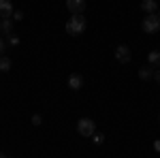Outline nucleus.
Instances as JSON below:
<instances>
[{
	"mask_svg": "<svg viewBox=\"0 0 160 158\" xmlns=\"http://www.w3.org/2000/svg\"><path fill=\"white\" fill-rule=\"evenodd\" d=\"M86 26H88V22L83 17V13H77V15H71V19L66 22V32L71 37H79V34H83Z\"/></svg>",
	"mask_w": 160,
	"mask_h": 158,
	"instance_id": "1",
	"label": "nucleus"
},
{
	"mask_svg": "<svg viewBox=\"0 0 160 158\" xmlns=\"http://www.w3.org/2000/svg\"><path fill=\"white\" fill-rule=\"evenodd\" d=\"M143 32H148V34H154V32H158L160 30V17L156 13H149L143 17Z\"/></svg>",
	"mask_w": 160,
	"mask_h": 158,
	"instance_id": "2",
	"label": "nucleus"
},
{
	"mask_svg": "<svg viewBox=\"0 0 160 158\" xmlns=\"http://www.w3.org/2000/svg\"><path fill=\"white\" fill-rule=\"evenodd\" d=\"M77 130L81 137H92V135L96 133V124L92 118H81V120L77 122Z\"/></svg>",
	"mask_w": 160,
	"mask_h": 158,
	"instance_id": "3",
	"label": "nucleus"
},
{
	"mask_svg": "<svg viewBox=\"0 0 160 158\" xmlns=\"http://www.w3.org/2000/svg\"><path fill=\"white\" fill-rule=\"evenodd\" d=\"M130 58H132V54H130L128 45H118V47H115V60H118V62L128 64V62H130Z\"/></svg>",
	"mask_w": 160,
	"mask_h": 158,
	"instance_id": "4",
	"label": "nucleus"
},
{
	"mask_svg": "<svg viewBox=\"0 0 160 158\" xmlns=\"http://www.w3.org/2000/svg\"><path fill=\"white\" fill-rule=\"evenodd\" d=\"M66 9L77 15V13H83L86 11V0H66Z\"/></svg>",
	"mask_w": 160,
	"mask_h": 158,
	"instance_id": "5",
	"label": "nucleus"
},
{
	"mask_svg": "<svg viewBox=\"0 0 160 158\" xmlns=\"http://www.w3.org/2000/svg\"><path fill=\"white\" fill-rule=\"evenodd\" d=\"M13 13H15V9H13L11 0H0V17L7 19V17H13Z\"/></svg>",
	"mask_w": 160,
	"mask_h": 158,
	"instance_id": "6",
	"label": "nucleus"
},
{
	"mask_svg": "<svg viewBox=\"0 0 160 158\" xmlns=\"http://www.w3.org/2000/svg\"><path fill=\"white\" fill-rule=\"evenodd\" d=\"M81 85H83V77H81V75L73 73L68 77V88H71V90H79Z\"/></svg>",
	"mask_w": 160,
	"mask_h": 158,
	"instance_id": "7",
	"label": "nucleus"
},
{
	"mask_svg": "<svg viewBox=\"0 0 160 158\" xmlns=\"http://www.w3.org/2000/svg\"><path fill=\"white\" fill-rule=\"evenodd\" d=\"M141 9H143V11L148 13H156L158 11V2H156V0H141Z\"/></svg>",
	"mask_w": 160,
	"mask_h": 158,
	"instance_id": "8",
	"label": "nucleus"
},
{
	"mask_svg": "<svg viewBox=\"0 0 160 158\" xmlns=\"http://www.w3.org/2000/svg\"><path fill=\"white\" fill-rule=\"evenodd\" d=\"M139 77H141L143 81L154 79V71H152V66H141V69H139Z\"/></svg>",
	"mask_w": 160,
	"mask_h": 158,
	"instance_id": "9",
	"label": "nucleus"
},
{
	"mask_svg": "<svg viewBox=\"0 0 160 158\" xmlns=\"http://www.w3.org/2000/svg\"><path fill=\"white\" fill-rule=\"evenodd\" d=\"M2 22V32L9 37V34H13V17H7V19H0Z\"/></svg>",
	"mask_w": 160,
	"mask_h": 158,
	"instance_id": "10",
	"label": "nucleus"
},
{
	"mask_svg": "<svg viewBox=\"0 0 160 158\" xmlns=\"http://www.w3.org/2000/svg\"><path fill=\"white\" fill-rule=\"evenodd\" d=\"M148 62H149V66H160V51H149Z\"/></svg>",
	"mask_w": 160,
	"mask_h": 158,
	"instance_id": "11",
	"label": "nucleus"
},
{
	"mask_svg": "<svg viewBox=\"0 0 160 158\" xmlns=\"http://www.w3.org/2000/svg\"><path fill=\"white\" fill-rule=\"evenodd\" d=\"M11 69V58H0V71H9Z\"/></svg>",
	"mask_w": 160,
	"mask_h": 158,
	"instance_id": "12",
	"label": "nucleus"
},
{
	"mask_svg": "<svg viewBox=\"0 0 160 158\" xmlns=\"http://www.w3.org/2000/svg\"><path fill=\"white\" fill-rule=\"evenodd\" d=\"M7 43L15 47V45H19V37H15V34H9V37H7Z\"/></svg>",
	"mask_w": 160,
	"mask_h": 158,
	"instance_id": "13",
	"label": "nucleus"
},
{
	"mask_svg": "<svg viewBox=\"0 0 160 158\" xmlns=\"http://www.w3.org/2000/svg\"><path fill=\"white\" fill-rule=\"evenodd\" d=\"M92 139H94V143H96V145H100V143L105 141V137H102L100 133H94V135H92Z\"/></svg>",
	"mask_w": 160,
	"mask_h": 158,
	"instance_id": "14",
	"label": "nucleus"
},
{
	"mask_svg": "<svg viewBox=\"0 0 160 158\" xmlns=\"http://www.w3.org/2000/svg\"><path fill=\"white\" fill-rule=\"evenodd\" d=\"M41 122H43V118H41L38 113H34V115H32V124H34V126H38Z\"/></svg>",
	"mask_w": 160,
	"mask_h": 158,
	"instance_id": "15",
	"label": "nucleus"
},
{
	"mask_svg": "<svg viewBox=\"0 0 160 158\" xmlns=\"http://www.w3.org/2000/svg\"><path fill=\"white\" fill-rule=\"evenodd\" d=\"M13 19H15V22L24 19V13H22V11H15V13H13Z\"/></svg>",
	"mask_w": 160,
	"mask_h": 158,
	"instance_id": "16",
	"label": "nucleus"
},
{
	"mask_svg": "<svg viewBox=\"0 0 160 158\" xmlns=\"http://www.w3.org/2000/svg\"><path fill=\"white\" fill-rule=\"evenodd\" d=\"M4 47H7V41H4V37H0V54L4 51Z\"/></svg>",
	"mask_w": 160,
	"mask_h": 158,
	"instance_id": "17",
	"label": "nucleus"
},
{
	"mask_svg": "<svg viewBox=\"0 0 160 158\" xmlns=\"http://www.w3.org/2000/svg\"><path fill=\"white\" fill-rule=\"evenodd\" d=\"M154 150H156V152H160V139H156V141H154Z\"/></svg>",
	"mask_w": 160,
	"mask_h": 158,
	"instance_id": "18",
	"label": "nucleus"
},
{
	"mask_svg": "<svg viewBox=\"0 0 160 158\" xmlns=\"http://www.w3.org/2000/svg\"><path fill=\"white\" fill-rule=\"evenodd\" d=\"M154 79H156V81L160 84V69H158V71H154Z\"/></svg>",
	"mask_w": 160,
	"mask_h": 158,
	"instance_id": "19",
	"label": "nucleus"
},
{
	"mask_svg": "<svg viewBox=\"0 0 160 158\" xmlns=\"http://www.w3.org/2000/svg\"><path fill=\"white\" fill-rule=\"evenodd\" d=\"M0 158H7V156H4V154H2V152H0Z\"/></svg>",
	"mask_w": 160,
	"mask_h": 158,
	"instance_id": "20",
	"label": "nucleus"
},
{
	"mask_svg": "<svg viewBox=\"0 0 160 158\" xmlns=\"http://www.w3.org/2000/svg\"><path fill=\"white\" fill-rule=\"evenodd\" d=\"M0 32H2V22H0Z\"/></svg>",
	"mask_w": 160,
	"mask_h": 158,
	"instance_id": "21",
	"label": "nucleus"
}]
</instances>
